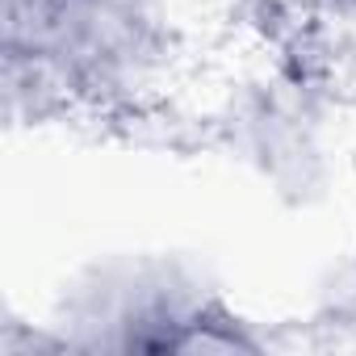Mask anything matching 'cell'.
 I'll use <instances>...</instances> for the list:
<instances>
[{
  "instance_id": "1",
  "label": "cell",
  "mask_w": 356,
  "mask_h": 356,
  "mask_svg": "<svg viewBox=\"0 0 356 356\" xmlns=\"http://www.w3.org/2000/svg\"><path fill=\"white\" fill-rule=\"evenodd\" d=\"M105 5H118V9H130V13H134V5H138V0H105Z\"/></svg>"
}]
</instances>
